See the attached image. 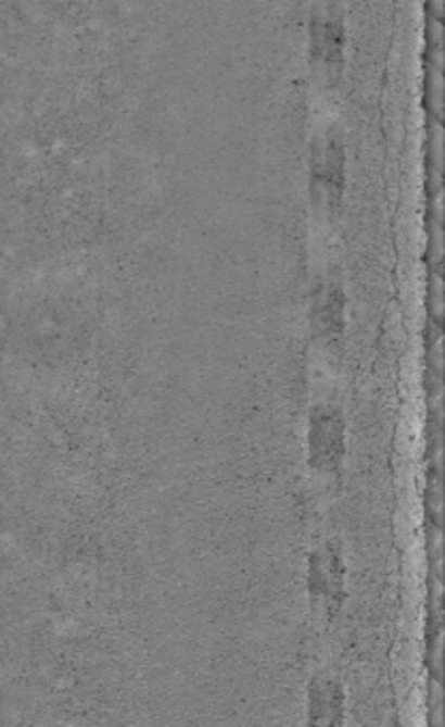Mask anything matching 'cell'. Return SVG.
<instances>
[{"mask_svg":"<svg viewBox=\"0 0 445 727\" xmlns=\"http://www.w3.org/2000/svg\"><path fill=\"white\" fill-rule=\"evenodd\" d=\"M314 177L320 184L325 199H341L343 148L333 135H329L325 143L314 150Z\"/></svg>","mask_w":445,"mask_h":727,"instance_id":"6da1fadb","label":"cell"},{"mask_svg":"<svg viewBox=\"0 0 445 727\" xmlns=\"http://www.w3.org/2000/svg\"><path fill=\"white\" fill-rule=\"evenodd\" d=\"M343 50V26L339 13L331 9L314 20V52L329 68H339Z\"/></svg>","mask_w":445,"mask_h":727,"instance_id":"7a4b0ae2","label":"cell"}]
</instances>
